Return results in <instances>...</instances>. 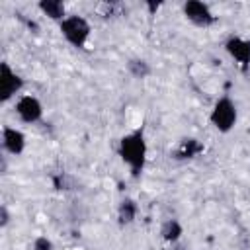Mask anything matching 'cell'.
I'll use <instances>...</instances> for the list:
<instances>
[{"label": "cell", "mask_w": 250, "mask_h": 250, "mask_svg": "<svg viewBox=\"0 0 250 250\" xmlns=\"http://www.w3.org/2000/svg\"><path fill=\"white\" fill-rule=\"evenodd\" d=\"M119 156L131 166L133 176L141 174V170L145 166V156H146V143H145L143 131H135V133H131V135L121 139Z\"/></svg>", "instance_id": "cell-1"}, {"label": "cell", "mask_w": 250, "mask_h": 250, "mask_svg": "<svg viewBox=\"0 0 250 250\" xmlns=\"http://www.w3.org/2000/svg\"><path fill=\"white\" fill-rule=\"evenodd\" d=\"M61 31L74 47H84L90 35V23L80 16H70L61 21Z\"/></svg>", "instance_id": "cell-2"}, {"label": "cell", "mask_w": 250, "mask_h": 250, "mask_svg": "<svg viewBox=\"0 0 250 250\" xmlns=\"http://www.w3.org/2000/svg\"><path fill=\"white\" fill-rule=\"evenodd\" d=\"M234 121H236V107H234V104H232L229 98H221V100L215 104L213 111H211V123H213L219 131L227 133V131L232 129Z\"/></svg>", "instance_id": "cell-3"}, {"label": "cell", "mask_w": 250, "mask_h": 250, "mask_svg": "<svg viewBox=\"0 0 250 250\" xmlns=\"http://www.w3.org/2000/svg\"><path fill=\"white\" fill-rule=\"evenodd\" d=\"M184 14L188 16L189 21H193L195 25H201V27H207L215 21V16L211 14L209 6L199 2V0H189L184 4Z\"/></svg>", "instance_id": "cell-4"}, {"label": "cell", "mask_w": 250, "mask_h": 250, "mask_svg": "<svg viewBox=\"0 0 250 250\" xmlns=\"http://www.w3.org/2000/svg\"><path fill=\"white\" fill-rule=\"evenodd\" d=\"M21 84H23V80L16 72H12L8 62H2L0 64V100L2 102L10 100L21 88Z\"/></svg>", "instance_id": "cell-5"}, {"label": "cell", "mask_w": 250, "mask_h": 250, "mask_svg": "<svg viewBox=\"0 0 250 250\" xmlns=\"http://www.w3.org/2000/svg\"><path fill=\"white\" fill-rule=\"evenodd\" d=\"M225 47H227L229 55H230L234 61L240 62L242 70H246L248 64H250V41H244V39H240V37H230Z\"/></svg>", "instance_id": "cell-6"}, {"label": "cell", "mask_w": 250, "mask_h": 250, "mask_svg": "<svg viewBox=\"0 0 250 250\" xmlns=\"http://www.w3.org/2000/svg\"><path fill=\"white\" fill-rule=\"evenodd\" d=\"M16 111H18V115L21 117V121L33 123V121H37V119L41 117V104H39L37 98H33V96H23V98L18 102Z\"/></svg>", "instance_id": "cell-7"}, {"label": "cell", "mask_w": 250, "mask_h": 250, "mask_svg": "<svg viewBox=\"0 0 250 250\" xmlns=\"http://www.w3.org/2000/svg\"><path fill=\"white\" fill-rule=\"evenodd\" d=\"M23 145H25V137H23L21 131L12 129V127H6L4 129V146L12 154H20L23 150Z\"/></svg>", "instance_id": "cell-8"}, {"label": "cell", "mask_w": 250, "mask_h": 250, "mask_svg": "<svg viewBox=\"0 0 250 250\" xmlns=\"http://www.w3.org/2000/svg\"><path fill=\"white\" fill-rule=\"evenodd\" d=\"M199 152H203V145H201L197 139H184V141L180 143V146L176 148L174 158H178V160H186V158H193V156H197Z\"/></svg>", "instance_id": "cell-9"}, {"label": "cell", "mask_w": 250, "mask_h": 250, "mask_svg": "<svg viewBox=\"0 0 250 250\" xmlns=\"http://www.w3.org/2000/svg\"><path fill=\"white\" fill-rule=\"evenodd\" d=\"M39 8L53 20H62V16H64V4L59 0H43V2H39Z\"/></svg>", "instance_id": "cell-10"}, {"label": "cell", "mask_w": 250, "mask_h": 250, "mask_svg": "<svg viewBox=\"0 0 250 250\" xmlns=\"http://www.w3.org/2000/svg\"><path fill=\"white\" fill-rule=\"evenodd\" d=\"M135 215H137V203L133 199H123L119 205V223L127 225L135 219Z\"/></svg>", "instance_id": "cell-11"}, {"label": "cell", "mask_w": 250, "mask_h": 250, "mask_svg": "<svg viewBox=\"0 0 250 250\" xmlns=\"http://www.w3.org/2000/svg\"><path fill=\"white\" fill-rule=\"evenodd\" d=\"M180 234H182V227H180V223H178V221L170 219V221H166V223L162 225V236H164L166 240L174 242V240H178V238H180Z\"/></svg>", "instance_id": "cell-12"}, {"label": "cell", "mask_w": 250, "mask_h": 250, "mask_svg": "<svg viewBox=\"0 0 250 250\" xmlns=\"http://www.w3.org/2000/svg\"><path fill=\"white\" fill-rule=\"evenodd\" d=\"M129 70H131V74H133V76H137V78H145V76L150 72L148 64H146L145 61H141V59L131 61V62H129Z\"/></svg>", "instance_id": "cell-13"}, {"label": "cell", "mask_w": 250, "mask_h": 250, "mask_svg": "<svg viewBox=\"0 0 250 250\" xmlns=\"http://www.w3.org/2000/svg\"><path fill=\"white\" fill-rule=\"evenodd\" d=\"M33 250H53V244H51V240H47L45 236H39V238L35 240V244H33Z\"/></svg>", "instance_id": "cell-14"}, {"label": "cell", "mask_w": 250, "mask_h": 250, "mask_svg": "<svg viewBox=\"0 0 250 250\" xmlns=\"http://www.w3.org/2000/svg\"><path fill=\"white\" fill-rule=\"evenodd\" d=\"M0 213H2V221H0V223H2V227H4V225L8 223V211H6V207H2Z\"/></svg>", "instance_id": "cell-15"}, {"label": "cell", "mask_w": 250, "mask_h": 250, "mask_svg": "<svg viewBox=\"0 0 250 250\" xmlns=\"http://www.w3.org/2000/svg\"><path fill=\"white\" fill-rule=\"evenodd\" d=\"M158 6H160V4H148V8H150V12H154V10L158 8Z\"/></svg>", "instance_id": "cell-16"}]
</instances>
